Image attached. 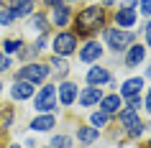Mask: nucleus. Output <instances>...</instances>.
Masks as SVG:
<instances>
[{
    "label": "nucleus",
    "mask_w": 151,
    "mask_h": 148,
    "mask_svg": "<svg viewBox=\"0 0 151 148\" xmlns=\"http://www.w3.org/2000/svg\"><path fill=\"white\" fill-rule=\"evenodd\" d=\"M72 21H74V31H72L74 36H92L105 26L108 16L103 5H85Z\"/></svg>",
    "instance_id": "obj_1"
},
{
    "label": "nucleus",
    "mask_w": 151,
    "mask_h": 148,
    "mask_svg": "<svg viewBox=\"0 0 151 148\" xmlns=\"http://www.w3.org/2000/svg\"><path fill=\"white\" fill-rule=\"evenodd\" d=\"M51 74L49 64H41V61H28L26 66L16 71V79H23V82H31V84H41L46 82V77Z\"/></svg>",
    "instance_id": "obj_2"
},
{
    "label": "nucleus",
    "mask_w": 151,
    "mask_h": 148,
    "mask_svg": "<svg viewBox=\"0 0 151 148\" xmlns=\"http://www.w3.org/2000/svg\"><path fill=\"white\" fill-rule=\"evenodd\" d=\"M133 31H123V28H108L105 31V44L110 51L120 54V51H128V46L133 44Z\"/></svg>",
    "instance_id": "obj_3"
},
{
    "label": "nucleus",
    "mask_w": 151,
    "mask_h": 148,
    "mask_svg": "<svg viewBox=\"0 0 151 148\" xmlns=\"http://www.w3.org/2000/svg\"><path fill=\"white\" fill-rule=\"evenodd\" d=\"M56 107V84H44L33 97V110L36 112H51Z\"/></svg>",
    "instance_id": "obj_4"
},
{
    "label": "nucleus",
    "mask_w": 151,
    "mask_h": 148,
    "mask_svg": "<svg viewBox=\"0 0 151 148\" xmlns=\"http://www.w3.org/2000/svg\"><path fill=\"white\" fill-rule=\"evenodd\" d=\"M51 49H54V54L56 56H69L77 51V36L72 31H59L51 39Z\"/></svg>",
    "instance_id": "obj_5"
},
{
    "label": "nucleus",
    "mask_w": 151,
    "mask_h": 148,
    "mask_svg": "<svg viewBox=\"0 0 151 148\" xmlns=\"http://www.w3.org/2000/svg\"><path fill=\"white\" fill-rule=\"evenodd\" d=\"M118 120L123 123V128H126L128 138H141L143 135V120L138 117V112H131V110H120L118 112Z\"/></svg>",
    "instance_id": "obj_6"
},
{
    "label": "nucleus",
    "mask_w": 151,
    "mask_h": 148,
    "mask_svg": "<svg viewBox=\"0 0 151 148\" xmlns=\"http://www.w3.org/2000/svg\"><path fill=\"white\" fill-rule=\"evenodd\" d=\"M33 94H36V84L31 82H23V79H16L13 87H10V97L16 102H23V100H31Z\"/></svg>",
    "instance_id": "obj_7"
},
{
    "label": "nucleus",
    "mask_w": 151,
    "mask_h": 148,
    "mask_svg": "<svg viewBox=\"0 0 151 148\" xmlns=\"http://www.w3.org/2000/svg\"><path fill=\"white\" fill-rule=\"evenodd\" d=\"M113 21H115V28L128 31L131 26H136L138 13H136V8H118V10H115V16H113Z\"/></svg>",
    "instance_id": "obj_8"
},
{
    "label": "nucleus",
    "mask_w": 151,
    "mask_h": 148,
    "mask_svg": "<svg viewBox=\"0 0 151 148\" xmlns=\"http://www.w3.org/2000/svg\"><path fill=\"white\" fill-rule=\"evenodd\" d=\"M69 21H72V8L62 0L59 5L51 8V23H54L56 28H64V26H69Z\"/></svg>",
    "instance_id": "obj_9"
},
{
    "label": "nucleus",
    "mask_w": 151,
    "mask_h": 148,
    "mask_svg": "<svg viewBox=\"0 0 151 148\" xmlns=\"http://www.w3.org/2000/svg\"><path fill=\"white\" fill-rule=\"evenodd\" d=\"M146 59V46L143 44H131L126 51V69H136Z\"/></svg>",
    "instance_id": "obj_10"
},
{
    "label": "nucleus",
    "mask_w": 151,
    "mask_h": 148,
    "mask_svg": "<svg viewBox=\"0 0 151 148\" xmlns=\"http://www.w3.org/2000/svg\"><path fill=\"white\" fill-rule=\"evenodd\" d=\"M100 56H103V46H100L97 41H87V44L80 49V61H85V64H95Z\"/></svg>",
    "instance_id": "obj_11"
},
{
    "label": "nucleus",
    "mask_w": 151,
    "mask_h": 148,
    "mask_svg": "<svg viewBox=\"0 0 151 148\" xmlns=\"http://www.w3.org/2000/svg\"><path fill=\"white\" fill-rule=\"evenodd\" d=\"M113 79V74L105 66H92V69L87 71V84L90 87H103V84H108Z\"/></svg>",
    "instance_id": "obj_12"
},
{
    "label": "nucleus",
    "mask_w": 151,
    "mask_h": 148,
    "mask_svg": "<svg viewBox=\"0 0 151 148\" xmlns=\"http://www.w3.org/2000/svg\"><path fill=\"white\" fill-rule=\"evenodd\" d=\"M120 107H123V97H120L118 92H115V94H108V97L100 100V112H105V115H118Z\"/></svg>",
    "instance_id": "obj_13"
},
{
    "label": "nucleus",
    "mask_w": 151,
    "mask_h": 148,
    "mask_svg": "<svg viewBox=\"0 0 151 148\" xmlns=\"http://www.w3.org/2000/svg\"><path fill=\"white\" fill-rule=\"evenodd\" d=\"M77 100H80L82 107H92V105H97V102L103 100V92H100V87H85L77 94Z\"/></svg>",
    "instance_id": "obj_14"
},
{
    "label": "nucleus",
    "mask_w": 151,
    "mask_h": 148,
    "mask_svg": "<svg viewBox=\"0 0 151 148\" xmlns=\"http://www.w3.org/2000/svg\"><path fill=\"white\" fill-rule=\"evenodd\" d=\"M56 92H59V102L64 107L74 105V100H77V84H72V82H62L56 87Z\"/></svg>",
    "instance_id": "obj_15"
},
{
    "label": "nucleus",
    "mask_w": 151,
    "mask_h": 148,
    "mask_svg": "<svg viewBox=\"0 0 151 148\" xmlns=\"http://www.w3.org/2000/svg\"><path fill=\"white\" fill-rule=\"evenodd\" d=\"M54 125H56V117L51 115V112H46V115H39V117L31 120V130L33 133H49Z\"/></svg>",
    "instance_id": "obj_16"
},
{
    "label": "nucleus",
    "mask_w": 151,
    "mask_h": 148,
    "mask_svg": "<svg viewBox=\"0 0 151 148\" xmlns=\"http://www.w3.org/2000/svg\"><path fill=\"white\" fill-rule=\"evenodd\" d=\"M141 87H143V79L141 77H131L123 82V87H120V97H136V94H141Z\"/></svg>",
    "instance_id": "obj_17"
},
{
    "label": "nucleus",
    "mask_w": 151,
    "mask_h": 148,
    "mask_svg": "<svg viewBox=\"0 0 151 148\" xmlns=\"http://www.w3.org/2000/svg\"><path fill=\"white\" fill-rule=\"evenodd\" d=\"M28 28H31L33 33H39V36H44V33L49 31V18L44 16V13H31V21H28Z\"/></svg>",
    "instance_id": "obj_18"
},
{
    "label": "nucleus",
    "mask_w": 151,
    "mask_h": 148,
    "mask_svg": "<svg viewBox=\"0 0 151 148\" xmlns=\"http://www.w3.org/2000/svg\"><path fill=\"white\" fill-rule=\"evenodd\" d=\"M13 120H16V107H0V135L13 128Z\"/></svg>",
    "instance_id": "obj_19"
},
{
    "label": "nucleus",
    "mask_w": 151,
    "mask_h": 148,
    "mask_svg": "<svg viewBox=\"0 0 151 148\" xmlns=\"http://www.w3.org/2000/svg\"><path fill=\"white\" fill-rule=\"evenodd\" d=\"M49 69L56 74V79H64L67 74H69V64L64 61V56H56L54 54V56H51V61H49Z\"/></svg>",
    "instance_id": "obj_20"
},
{
    "label": "nucleus",
    "mask_w": 151,
    "mask_h": 148,
    "mask_svg": "<svg viewBox=\"0 0 151 148\" xmlns=\"http://www.w3.org/2000/svg\"><path fill=\"white\" fill-rule=\"evenodd\" d=\"M97 135H100V130H97V128H92V125H82V128H77V140H80V143H85V146L95 143Z\"/></svg>",
    "instance_id": "obj_21"
},
{
    "label": "nucleus",
    "mask_w": 151,
    "mask_h": 148,
    "mask_svg": "<svg viewBox=\"0 0 151 148\" xmlns=\"http://www.w3.org/2000/svg\"><path fill=\"white\" fill-rule=\"evenodd\" d=\"M21 49H23V39H5V41H3V51H5V56L21 54Z\"/></svg>",
    "instance_id": "obj_22"
},
{
    "label": "nucleus",
    "mask_w": 151,
    "mask_h": 148,
    "mask_svg": "<svg viewBox=\"0 0 151 148\" xmlns=\"http://www.w3.org/2000/svg\"><path fill=\"white\" fill-rule=\"evenodd\" d=\"M108 123H110V115H105V112H100V110L90 115V125H92V128H97V130H100V128H105Z\"/></svg>",
    "instance_id": "obj_23"
},
{
    "label": "nucleus",
    "mask_w": 151,
    "mask_h": 148,
    "mask_svg": "<svg viewBox=\"0 0 151 148\" xmlns=\"http://www.w3.org/2000/svg\"><path fill=\"white\" fill-rule=\"evenodd\" d=\"M16 21H18V18H16V13H13L10 8H3V10H0V26L8 28V26H13Z\"/></svg>",
    "instance_id": "obj_24"
},
{
    "label": "nucleus",
    "mask_w": 151,
    "mask_h": 148,
    "mask_svg": "<svg viewBox=\"0 0 151 148\" xmlns=\"http://www.w3.org/2000/svg\"><path fill=\"white\" fill-rule=\"evenodd\" d=\"M72 146V138L67 135H51V146L49 148H69Z\"/></svg>",
    "instance_id": "obj_25"
},
{
    "label": "nucleus",
    "mask_w": 151,
    "mask_h": 148,
    "mask_svg": "<svg viewBox=\"0 0 151 148\" xmlns=\"http://www.w3.org/2000/svg\"><path fill=\"white\" fill-rule=\"evenodd\" d=\"M36 54H39V49H36V44H31V46H26L23 44V49H21V59H26V61H28V59H36Z\"/></svg>",
    "instance_id": "obj_26"
},
{
    "label": "nucleus",
    "mask_w": 151,
    "mask_h": 148,
    "mask_svg": "<svg viewBox=\"0 0 151 148\" xmlns=\"http://www.w3.org/2000/svg\"><path fill=\"white\" fill-rule=\"evenodd\" d=\"M141 107H143L141 94H136V97H128V107H126V110H131V112H138Z\"/></svg>",
    "instance_id": "obj_27"
},
{
    "label": "nucleus",
    "mask_w": 151,
    "mask_h": 148,
    "mask_svg": "<svg viewBox=\"0 0 151 148\" xmlns=\"http://www.w3.org/2000/svg\"><path fill=\"white\" fill-rule=\"evenodd\" d=\"M8 69H10V56L0 54V74H3V71H8Z\"/></svg>",
    "instance_id": "obj_28"
},
{
    "label": "nucleus",
    "mask_w": 151,
    "mask_h": 148,
    "mask_svg": "<svg viewBox=\"0 0 151 148\" xmlns=\"http://www.w3.org/2000/svg\"><path fill=\"white\" fill-rule=\"evenodd\" d=\"M141 16H151V0H141Z\"/></svg>",
    "instance_id": "obj_29"
},
{
    "label": "nucleus",
    "mask_w": 151,
    "mask_h": 148,
    "mask_svg": "<svg viewBox=\"0 0 151 148\" xmlns=\"http://www.w3.org/2000/svg\"><path fill=\"white\" fill-rule=\"evenodd\" d=\"M143 33H146V49L151 46V21L146 23V28H143Z\"/></svg>",
    "instance_id": "obj_30"
},
{
    "label": "nucleus",
    "mask_w": 151,
    "mask_h": 148,
    "mask_svg": "<svg viewBox=\"0 0 151 148\" xmlns=\"http://www.w3.org/2000/svg\"><path fill=\"white\" fill-rule=\"evenodd\" d=\"M136 3H138V0H126V3H123V8H136Z\"/></svg>",
    "instance_id": "obj_31"
},
{
    "label": "nucleus",
    "mask_w": 151,
    "mask_h": 148,
    "mask_svg": "<svg viewBox=\"0 0 151 148\" xmlns=\"http://www.w3.org/2000/svg\"><path fill=\"white\" fill-rule=\"evenodd\" d=\"M44 3H46L49 8H54V5H59V3H62V0H44Z\"/></svg>",
    "instance_id": "obj_32"
},
{
    "label": "nucleus",
    "mask_w": 151,
    "mask_h": 148,
    "mask_svg": "<svg viewBox=\"0 0 151 148\" xmlns=\"http://www.w3.org/2000/svg\"><path fill=\"white\" fill-rule=\"evenodd\" d=\"M143 107H146V110H149V112H151V94H149V97H146V102H143Z\"/></svg>",
    "instance_id": "obj_33"
},
{
    "label": "nucleus",
    "mask_w": 151,
    "mask_h": 148,
    "mask_svg": "<svg viewBox=\"0 0 151 148\" xmlns=\"http://www.w3.org/2000/svg\"><path fill=\"white\" fill-rule=\"evenodd\" d=\"M113 3H115V0H103V8H110Z\"/></svg>",
    "instance_id": "obj_34"
},
{
    "label": "nucleus",
    "mask_w": 151,
    "mask_h": 148,
    "mask_svg": "<svg viewBox=\"0 0 151 148\" xmlns=\"http://www.w3.org/2000/svg\"><path fill=\"white\" fill-rule=\"evenodd\" d=\"M8 148H21V146H18V143H13V146H8Z\"/></svg>",
    "instance_id": "obj_35"
},
{
    "label": "nucleus",
    "mask_w": 151,
    "mask_h": 148,
    "mask_svg": "<svg viewBox=\"0 0 151 148\" xmlns=\"http://www.w3.org/2000/svg\"><path fill=\"white\" fill-rule=\"evenodd\" d=\"M64 3H74V0H64Z\"/></svg>",
    "instance_id": "obj_36"
},
{
    "label": "nucleus",
    "mask_w": 151,
    "mask_h": 148,
    "mask_svg": "<svg viewBox=\"0 0 151 148\" xmlns=\"http://www.w3.org/2000/svg\"><path fill=\"white\" fill-rule=\"evenodd\" d=\"M149 77H151V66H149Z\"/></svg>",
    "instance_id": "obj_37"
},
{
    "label": "nucleus",
    "mask_w": 151,
    "mask_h": 148,
    "mask_svg": "<svg viewBox=\"0 0 151 148\" xmlns=\"http://www.w3.org/2000/svg\"><path fill=\"white\" fill-rule=\"evenodd\" d=\"M0 92H3V84H0Z\"/></svg>",
    "instance_id": "obj_38"
},
{
    "label": "nucleus",
    "mask_w": 151,
    "mask_h": 148,
    "mask_svg": "<svg viewBox=\"0 0 151 148\" xmlns=\"http://www.w3.org/2000/svg\"><path fill=\"white\" fill-rule=\"evenodd\" d=\"M149 148H151V143H149Z\"/></svg>",
    "instance_id": "obj_39"
},
{
    "label": "nucleus",
    "mask_w": 151,
    "mask_h": 148,
    "mask_svg": "<svg viewBox=\"0 0 151 148\" xmlns=\"http://www.w3.org/2000/svg\"><path fill=\"white\" fill-rule=\"evenodd\" d=\"M149 94H151V92H149Z\"/></svg>",
    "instance_id": "obj_40"
}]
</instances>
